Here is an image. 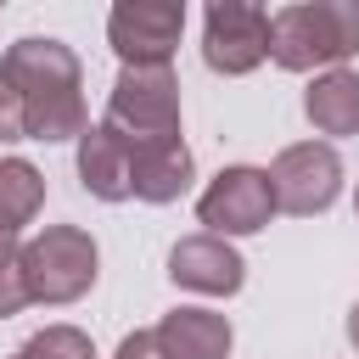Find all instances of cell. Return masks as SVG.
Wrapping results in <instances>:
<instances>
[{"mask_svg": "<svg viewBox=\"0 0 359 359\" xmlns=\"http://www.w3.org/2000/svg\"><path fill=\"white\" fill-rule=\"evenodd\" d=\"M17 353H22V359H95V348H90V337H84L79 325H45V331H34Z\"/></svg>", "mask_w": 359, "mask_h": 359, "instance_id": "obj_15", "label": "cell"}, {"mask_svg": "<svg viewBox=\"0 0 359 359\" xmlns=\"http://www.w3.org/2000/svg\"><path fill=\"white\" fill-rule=\"evenodd\" d=\"M168 280L174 286H185V292H202V297H230V292H241V280H247V264H241V252L224 241V236H185V241H174V252H168Z\"/></svg>", "mask_w": 359, "mask_h": 359, "instance_id": "obj_9", "label": "cell"}, {"mask_svg": "<svg viewBox=\"0 0 359 359\" xmlns=\"http://www.w3.org/2000/svg\"><path fill=\"white\" fill-rule=\"evenodd\" d=\"M191 174H196V163H191L185 140H163V146L129 151V191L140 202H174V196H185Z\"/></svg>", "mask_w": 359, "mask_h": 359, "instance_id": "obj_11", "label": "cell"}, {"mask_svg": "<svg viewBox=\"0 0 359 359\" xmlns=\"http://www.w3.org/2000/svg\"><path fill=\"white\" fill-rule=\"evenodd\" d=\"M45 208V174L28 157H0V236H17Z\"/></svg>", "mask_w": 359, "mask_h": 359, "instance_id": "obj_14", "label": "cell"}, {"mask_svg": "<svg viewBox=\"0 0 359 359\" xmlns=\"http://www.w3.org/2000/svg\"><path fill=\"white\" fill-rule=\"evenodd\" d=\"M34 297H28V280H22V252L0 264V320L6 314H22Z\"/></svg>", "mask_w": 359, "mask_h": 359, "instance_id": "obj_16", "label": "cell"}, {"mask_svg": "<svg viewBox=\"0 0 359 359\" xmlns=\"http://www.w3.org/2000/svg\"><path fill=\"white\" fill-rule=\"evenodd\" d=\"M264 174H269V191H275V213H297V219L325 213L337 202V191H342V157L325 140L286 146Z\"/></svg>", "mask_w": 359, "mask_h": 359, "instance_id": "obj_5", "label": "cell"}, {"mask_svg": "<svg viewBox=\"0 0 359 359\" xmlns=\"http://www.w3.org/2000/svg\"><path fill=\"white\" fill-rule=\"evenodd\" d=\"M353 213H359V191H353Z\"/></svg>", "mask_w": 359, "mask_h": 359, "instance_id": "obj_21", "label": "cell"}, {"mask_svg": "<svg viewBox=\"0 0 359 359\" xmlns=\"http://www.w3.org/2000/svg\"><path fill=\"white\" fill-rule=\"evenodd\" d=\"M348 342H353V348H359V303H353V309H348Z\"/></svg>", "mask_w": 359, "mask_h": 359, "instance_id": "obj_20", "label": "cell"}, {"mask_svg": "<svg viewBox=\"0 0 359 359\" xmlns=\"http://www.w3.org/2000/svg\"><path fill=\"white\" fill-rule=\"evenodd\" d=\"M79 180L101 202H129L135 196L129 191V151H123V140L107 123H95V129L79 135Z\"/></svg>", "mask_w": 359, "mask_h": 359, "instance_id": "obj_12", "label": "cell"}, {"mask_svg": "<svg viewBox=\"0 0 359 359\" xmlns=\"http://www.w3.org/2000/svg\"><path fill=\"white\" fill-rule=\"evenodd\" d=\"M101 275L95 236L79 224H45L22 247V280L34 303H79Z\"/></svg>", "mask_w": 359, "mask_h": 359, "instance_id": "obj_4", "label": "cell"}, {"mask_svg": "<svg viewBox=\"0 0 359 359\" xmlns=\"http://www.w3.org/2000/svg\"><path fill=\"white\" fill-rule=\"evenodd\" d=\"M157 359H224L230 353V320L213 309H174L151 325Z\"/></svg>", "mask_w": 359, "mask_h": 359, "instance_id": "obj_10", "label": "cell"}, {"mask_svg": "<svg viewBox=\"0 0 359 359\" xmlns=\"http://www.w3.org/2000/svg\"><path fill=\"white\" fill-rule=\"evenodd\" d=\"M101 123L123 140V151L180 140V79H174V67H123L112 95H107Z\"/></svg>", "mask_w": 359, "mask_h": 359, "instance_id": "obj_3", "label": "cell"}, {"mask_svg": "<svg viewBox=\"0 0 359 359\" xmlns=\"http://www.w3.org/2000/svg\"><path fill=\"white\" fill-rule=\"evenodd\" d=\"M180 34H185L180 0H118L107 17V45L118 50L123 67H168Z\"/></svg>", "mask_w": 359, "mask_h": 359, "instance_id": "obj_6", "label": "cell"}, {"mask_svg": "<svg viewBox=\"0 0 359 359\" xmlns=\"http://www.w3.org/2000/svg\"><path fill=\"white\" fill-rule=\"evenodd\" d=\"M0 140H28V123H22V101H17V90L6 84V73H0Z\"/></svg>", "mask_w": 359, "mask_h": 359, "instance_id": "obj_17", "label": "cell"}, {"mask_svg": "<svg viewBox=\"0 0 359 359\" xmlns=\"http://www.w3.org/2000/svg\"><path fill=\"white\" fill-rule=\"evenodd\" d=\"M0 73L6 84L17 90L22 101V123H28V140H79L90 123H84V73H79V56L62 45V39H17L6 56H0Z\"/></svg>", "mask_w": 359, "mask_h": 359, "instance_id": "obj_1", "label": "cell"}, {"mask_svg": "<svg viewBox=\"0 0 359 359\" xmlns=\"http://www.w3.org/2000/svg\"><path fill=\"white\" fill-rule=\"evenodd\" d=\"M303 118L320 135H359V73L353 67H325L303 90Z\"/></svg>", "mask_w": 359, "mask_h": 359, "instance_id": "obj_13", "label": "cell"}, {"mask_svg": "<svg viewBox=\"0 0 359 359\" xmlns=\"http://www.w3.org/2000/svg\"><path fill=\"white\" fill-rule=\"evenodd\" d=\"M196 219L208 224V236H258L269 219H275V191H269V174L264 168H219L213 185L196 196Z\"/></svg>", "mask_w": 359, "mask_h": 359, "instance_id": "obj_7", "label": "cell"}, {"mask_svg": "<svg viewBox=\"0 0 359 359\" xmlns=\"http://www.w3.org/2000/svg\"><path fill=\"white\" fill-rule=\"evenodd\" d=\"M118 359H157V348H151V331H129V337L118 342Z\"/></svg>", "mask_w": 359, "mask_h": 359, "instance_id": "obj_18", "label": "cell"}, {"mask_svg": "<svg viewBox=\"0 0 359 359\" xmlns=\"http://www.w3.org/2000/svg\"><path fill=\"white\" fill-rule=\"evenodd\" d=\"M11 359H22V353H11Z\"/></svg>", "mask_w": 359, "mask_h": 359, "instance_id": "obj_22", "label": "cell"}, {"mask_svg": "<svg viewBox=\"0 0 359 359\" xmlns=\"http://www.w3.org/2000/svg\"><path fill=\"white\" fill-rule=\"evenodd\" d=\"M17 252H22V247H17V236H0V264H6V258H17Z\"/></svg>", "mask_w": 359, "mask_h": 359, "instance_id": "obj_19", "label": "cell"}, {"mask_svg": "<svg viewBox=\"0 0 359 359\" xmlns=\"http://www.w3.org/2000/svg\"><path fill=\"white\" fill-rule=\"evenodd\" d=\"M359 50V0H297L269 11V62L286 73L342 67Z\"/></svg>", "mask_w": 359, "mask_h": 359, "instance_id": "obj_2", "label": "cell"}, {"mask_svg": "<svg viewBox=\"0 0 359 359\" xmlns=\"http://www.w3.org/2000/svg\"><path fill=\"white\" fill-rule=\"evenodd\" d=\"M269 56V11L247 6V0H213L208 22H202V62L213 73H252Z\"/></svg>", "mask_w": 359, "mask_h": 359, "instance_id": "obj_8", "label": "cell"}]
</instances>
